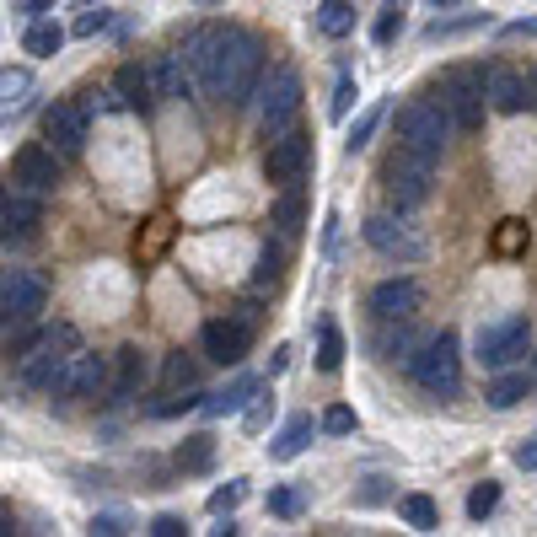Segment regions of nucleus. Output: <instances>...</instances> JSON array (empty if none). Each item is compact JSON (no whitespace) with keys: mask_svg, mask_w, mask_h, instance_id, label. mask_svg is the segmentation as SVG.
Returning a JSON list of instances; mask_svg holds the SVG:
<instances>
[{"mask_svg":"<svg viewBox=\"0 0 537 537\" xmlns=\"http://www.w3.org/2000/svg\"><path fill=\"white\" fill-rule=\"evenodd\" d=\"M307 167H312V140L301 135L296 124L285 129V135H274L269 140V151H264V172H269V183H301L307 178Z\"/></svg>","mask_w":537,"mask_h":537,"instance_id":"obj_13","label":"nucleus"},{"mask_svg":"<svg viewBox=\"0 0 537 537\" xmlns=\"http://www.w3.org/2000/svg\"><path fill=\"white\" fill-rule=\"evenodd\" d=\"M398 511H403V521H409L414 532H435V521H441V516H435V500L430 495H403Z\"/></svg>","mask_w":537,"mask_h":537,"instance_id":"obj_35","label":"nucleus"},{"mask_svg":"<svg viewBox=\"0 0 537 537\" xmlns=\"http://www.w3.org/2000/svg\"><path fill=\"white\" fill-rule=\"evenodd\" d=\"M468 27H484V17H457V22H435V27H430L425 38L435 43V38H452V33H468Z\"/></svg>","mask_w":537,"mask_h":537,"instance_id":"obj_45","label":"nucleus"},{"mask_svg":"<svg viewBox=\"0 0 537 537\" xmlns=\"http://www.w3.org/2000/svg\"><path fill=\"white\" fill-rule=\"evenodd\" d=\"M27 97H33V70H27V65H6V70H0V119H11L17 108H27Z\"/></svg>","mask_w":537,"mask_h":537,"instance_id":"obj_25","label":"nucleus"},{"mask_svg":"<svg viewBox=\"0 0 537 537\" xmlns=\"http://www.w3.org/2000/svg\"><path fill=\"white\" fill-rule=\"evenodd\" d=\"M145 70H151L156 103H178V97H188V86H194V76H188V65H183V54H156Z\"/></svg>","mask_w":537,"mask_h":537,"instance_id":"obj_20","label":"nucleus"},{"mask_svg":"<svg viewBox=\"0 0 537 537\" xmlns=\"http://www.w3.org/2000/svg\"><path fill=\"white\" fill-rule=\"evenodd\" d=\"M521 248H527V226H521V221H500L495 226V253L500 258H516Z\"/></svg>","mask_w":537,"mask_h":537,"instance_id":"obj_37","label":"nucleus"},{"mask_svg":"<svg viewBox=\"0 0 537 537\" xmlns=\"http://www.w3.org/2000/svg\"><path fill=\"white\" fill-rule=\"evenodd\" d=\"M419 307H425V290H419V280H382V285L371 290L376 323H414Z\"/></svg>","mask_w":537,"mask_h":537,"instance_id":"obj_14","label":"nucleus"},{"mask_svg":"<svg viewBox=\"0 0 537 537\" xmlns=\"http://www.w3.org/2000/svg\"><path fill=\"white\" fill-rule=\"evenodd\" d=\"M516 468H527V473H537V441H527V446H516Z\"/></svg>","mask_w":537,"mask_h":537,"instance_id":"obj_52","label":"nucleus"},{"mask_svg":"<svg viewBox=\"0 0 537 537\" xmlns=\"http://www.w3.org/2000/svg\"><path fill=\"white\" fill-rule=\"evenodd\" d=\"M430 6H457V0H430Z\"/></svg>","mask_w":537,"mask_h":537,"instance_id":"obj_58","label":"nucleus"},{"mask_svg":"<svg viewBox=\"0 0 537 537\" xmlns=\"http://www.w3.org/2000/svg\"><path fill=\"white\" fill-rule=\"evenodd\" d=\"M527 81H532V108H537V70H527Z\"/></svg>","mask_w":537,"mask_h":537,"instance_id":"obj_56","label":"nucleus"},{"mask_svg":"<svg viewBox=\"0 0 537 537\" xmlns=\"http://www.w3.org/2000/svg\"><path fill=\"white\" fill-rule=\"evenodd\" d=\"M54 6H60V0H17V11H22V17H43V11H54Z\"/></svg>","mask_w":537,"mask_h":537,"instance_id":"obj_50","label":"nucleus"},{"mask_svg":"<svg viewBox=\"0 0 537 537\" xmlns=\"http://www.w3.org/2000/svg\"><path fill=\"white\" fill-rule=\"evenodd\" d=\"M355 97H360L355 76H339V86H333V119H344V113L355 108Z\"/></svg>","mask_w":537,"mask_h":537,"instance_id":"obj_41","label":"nucleus"},{"mask_svg":"<svg viewBox=\"0 0 537 537\" xmlns=\"http://www.w3.org/2000/svg\"><path fill=\"white\" fill-rule=\"evenodd\" d=\"M113 97H119V108H151L156 92H151V70L145 65H119V76H113Z\"/></svg>","mask_w":537,"mask_h":537,"instance_id":"obj_22","label":"nucleus"},{"mask_svg":"<svg viewBox=\"0 0 537 537\" xmlns=\"http://www.w3.org/2000/svg\"><path fill=\"white\" fill-rule=\"evenodd\" d=\"M60 162H65V156L60 151H54V145H22V151L17 156H11V188H27V194H54V183H60Z\"/></svg>","mask_w":537,"mask_h":537,"instance_id":"obj_12","label":"nucleus"},{"mask_svg":"<svg viewBox=\"0 0 537 537\" xmlns=\"http://www.w3.org/2000/svg\"><path fill=\"white\" fill-rule=\"evenodd\" d=\"M274 414V398H258L253 409H248V430H264V419Z\"/></svg>","mask_w":537,"mask_h":537,"instance_id":"obj_49","label":"nucleus"},{"mask_svg":"<svg viewBox=\"0 0 537 537\" xmlns=\"http://www.w3.org/2000/svg\"><path fill=\"white\" fill-rule=\"evenodd\" d=\"M258 393H264V387H258V376H237L231 387H221V393H205V403H199V409H205L210 419L242 414V409H248V398H258Z\"/></svg>","mask_w":537,"mask_h":537,"instance_id":"obj_23","label":"nucleus"},{"mask_svg":"<svg viewBox=\"0 0 537 537\" xmlns=\"http://www.w3.org/2000/svg\"><path fill=\"white\" fill-rule=\"evenodd\" d=\"M43 140L60 156H81L86 145V103H54L43 113Z\"/></svg>","mask_w":537,"mask_h":537,"instance_id":"obj_16","label":"nucleus"},{"mask_svg":"<svg viewBox=\"0 0 537 537\" xmlns=\"http://www.w3.org/2000/svg\"><path fill=\"white\" fill-rule=\"evenodd\" d=\"M103 27H108V11H81L70 33H76V38H92V33H103Z\"/></svg>","mask_w":537,"mask_h":537,"instance_id":"obj_46","label":"nucleus"},{"mask_svg":"<svg viewBox=\"0 0 537 537\" xmlns=\"http://www.w3.org/2000/svg\"><path fill=\"white\" fill-rule=\"evenodd\" d=\"M317 33L323 38H350L355 33V6L350 0H323V6H317Z\"/></svg>","mask_w":537,"mask_h":537,"instance_id":"obj_30","label":"nucleus"},{"mask_svg":"<svg viewBox=\"0 0 537 537\" xmlns=\"http://www.w3.org/2000/svg\"><path fill=\"white\" fill-rule=\"evenodd\" d=\"M532 387H537V376H527V371H500L495 382H489L484 398H489V409H516Z\"/></svg>","mask_w":537,"mask_h":537,"instance_id":"obj_27","label":"nucleus"},{"mask_svg":"<svg viewBox=\"0 0 537 537\" xmlns=\"http://www.w3.org/2000/svg\"><path fill=\"white\" fill-rule=\"evenodd\" d=\"M43 307H49V285L33 269H0V339L38 323Z\"/></svg>","mask_w":537,"mask_h":537,"instance_id":"obj_3","label":"nucleus"},{"mask_svg":"<svg viewBox=\"0 0 537 537\" xmlns=\"http://www.w3.org/2000/svg\"><path fill=\"white\" fill-rule=\"evenodd\" d=\"M430 178H435V162L403 151V145L387 156V167H382V188H387V199H393L398 210H419V205H425V199H430Z\"/></svg>","mask_w":537,"mask_h":537,"instance_id":"obj_6","label":"nucleus"},{"mask_svg":"<svg viewBox=\"0 0 537 537\" xmlns=\"http://www.w3.org/2000/svg\"><path fill=\"white\" fill-rule=\"evenodd\" d=\"M151 532H156V537H183V516H156Z\"/></svg>","mask_w":537,"mask_h":537,"instance_id":"obj_48","label":"nucleus"},{"mask_svg":"<svg viewBox=\"0 0 537 537\" xmlns=\"http://www.w3.org/2000/svg\"><path fill=\"white\" fill-rule=\"evenodd\" d=\"M269 511L274 516H301V495H296V489H274V495H269Z\"/></svg>","mask_w":537,"mask_h":537,"instance_id":"obj_44","label":"nucleus"},{"mask_svg":"<svg viewBox=\"0 0 537 537\" xmlns=\"http://www.w3.org/2000/svg\"><path fill=\"white\" fill-rule=\"evenodd\" d=\"M60 393L65 398H97V393H108V360L92 355V350H76V360H70V371H65V382H60Z\"/></svg>","mask_w":537,"mask_h":537,"instance_id":"obj_18","label":"nucleus"},{"mask_svg":"<svg viewBox=\"0 0 537 537\" xmlns=\"http://www.w3.org/2000/svg\"><path fill=\"white\" fill-rule=\"evenodd\" d=\"M527 33H537V22L527 17V22H511V27H505V38H527Z\"/></svg>","mask_w":537,"mask_h":537,"instance_id":"obj_53","label":"nucleus"},{"mask_svg":"<svg viewBox=\"0 0 537 537\" xmlns=\"http://www.w3.org/2000/svg\"><path fill=\"white\" fill-rule=\"evenodd\" d=\"M414 382L425 387L430 398H457L462 393V350H457V333H435V339H425V350L414 355Z\"/></svg>","mask_w":537,"mask_h":537,"instance_id":"obj_5","label":"nucleus"},{"mask_svg":"<svg viewBox=\"0 0 537 537\" xmlns=\"http://www.w3.org/2000/svg\"><path fill=\"white\" fill-rule=\"evenodd\" d=\"M92 532L97 537H119V532H129V521L119 511H108V516H92Z\"/></svg>","mask_w":537,"mask_h":537,"instance_id":"obj_47","label":"nucleus"},{"mask_svg":"<svg viewBox=\"0 0 537 537\" xmlns=\"http://www.w3.org/2000/svg\"><path fill=\"white\" fill-rule=\"evenodd\" d=\"M145 371H151V360H145V350L140 344H124L119 355H113V376H108V393L113 398H135L140 387H145Z\"/></svg>","mask_w":537,"mask_h":537,"instance_id":"obj_21","label":"nucleus"},{"mask_svg":"<svg viewBox=\"0 0 537 537\" xmlns=\"http://www.w3.org/2000/svg\"><path fill=\"white\" fill-rule=\"evenodd\" d=\"M210 462H215V441H210V435H188V441L178 446V468L183 473H205Z\"/></svg>","mask_w":537,"mask_h":537,"instance_id":"obj_33","label":"nucleus"},{"mask_svg":"<svg viewBox=\"0 0 537 537\" xmlns=\"http://www.w3.org/2000/svg\"><path fill=\"white\" fill-rule=\"evenodd\" d=\"M495 505H500V484H495V478H484V484H478L473 495H468V516H473V521H484L489 511H495Z\"/></svg>","mask_w":537,"mask_h":537,"instance_id":"obj_38","label":"nucleus"},{"mask_svg":"<svg viewBox=\"0 0 537 537\" xmlns=\"http://www.w3.org/2000/svg\"><path fill=\"white\" fill-rule=\"evenodd\" d=\"M242 495H248V484H242V478H231L226 489H215V495H210V511H215V516H231V511L242 505Z\"/></svg>","mask_w":537,"mask_h":537,"instance_id":"obj_40","label":"nucleus"},{"mask_svg":"<svg viewBox=\"0 0 537 537\" xmlns=\"http://www.w3.org/2000/svg\"><path fill=\"white\" fill-rule=\"evenodd\" d=\"M484 97H489V108H495V113H527V108H532V81H527V70L489 65Z\"/></svg>","mask_w":537,"mask_h":537,"instance_id":"obj_17","label":"nucleus"},{"mask_svg":"<svg viewBox=\"0 0 537 537\" xmlns=\"http://www.w3.org/2000/svg\"><path fill=\"white\" fill-rule=\"evenodd\" d=\"M344 366V333L323 323V333H317V371H339Z\"/></svg>","mask_w":537,"mask_h":537,"instance_id":"obj_34","label":"nucleus"},{"mask_svg":"<svg viewBox=\"0 0 537 537\" xmlns=\"http://www.w3.org/2000/svg\"><path fill=\"white\" fill-rule=\"evenodd\" d=\"M446 140H452V113H446V103H409L398 113V145L414 156H425V162H441Z\"/></svg>","mask_w":537,"mask_h":537,"instance_id":"obj_4","label":"nucleus"},{"mask_svg":"<svg viewBox=\"0 0 537 537\" xmlns=\"http://www.w3.org/2000/svg\"><path fill=\"white\" fill-rule=\"evenodd\" d=\"M425 350V339H419V333L409 328V323H398V333H376V355L382 360H398V366H414V355Z\"/></svg>","mask_w":537,"mask_h":537,"instance_id":"obj_26","label":"nucleus"},{"mask_svg":"<svg viewBox=\"0 0 537 537\" xmlns=\"http://www.w3.org/2000/svg\"><path fill=\"white\" fill-rule=\"evenodd\" d=\"M296 113H301V76L290 65H280L264 81V92H258V129H264V140L285 135L296 124Z\"/></svg>","mask_w":537,"mask_h":537,"instance_id":"obj_8","label":"nucleus"},{"mask_svg":"<svg viewBox=\"0 0 537 537\" xmlns=\"http://www.w3.org/2000/svg\"><path fill=\"white\" fill-rule=\"evenodd\" d=\"M323 430H328V435H355V409H344V403H333V409L323 414Z\"/></svg>","mask_w":537,"mask_h":537,"instance_id":"obj_42","label":"nucleus"},{"mask_svg":"<svg viewBox=\"0 0 537 537\" xmlns=\"http://www.w3.org/2000/svg\"><path fill=\"white\" fill-rule=\"evenodd\" d=\"M76 6H97V0H76Z\"/></svg>","mask_w":537,"mask_h":537,"instance_id":"obj_59","label":"nucleus"},{"mask_svg":"<svg viewBox=\"0 0 537 537\" xmlns=\"http://www.w3.org/2000/svg\"><path fill=\"white\" fill-rule=\"evenodd\" d=\"M76 350H81V333L70 328V323L38 328L33 339L22 344V355H17L22 382L27 387H43V393H60V382H65V371H70V360H76Z\"/></svg>","mask_w":537,"mask_h":537,"instance_id":"obj_2","label":"nucleus"},{"mask_svg":"<svg viewBox=\"0 0 537 537\" xmlns=\"http://www.w3.org/2000/svg\"><path fill=\"white\" fill-rule=\"evenodd\" d=\"M398 33H403V11H398V6H387L382 17H376V43H393Z\"/></svg>","mask_w":537,"mask_h":537,"instance_id":"obj_43","label":"nucleus"},{"mask_svg":"<svg viewBox=\"0 0 537 537\" xmlns=\"http://www.w3.org/2000/svg\"><path fill=\"white\" fill-rule=\"evenodd\" d=\"M312 414H296V419H290V425L280 430V441H274L269 446V457L274 462H290V457H301V452H307V446H312Z\"/></svg>","mask_w":537,"mask_h":537,"instance_id":"obj_29","label":"nucleus"},{"mask_svg":"<svg viewBox=\"0 0 537 537\" xmlns=\"http://www.w3.org/2000/svg\"><path fill=\"white\" fill-rule=\"evenodd\" d=\"M285 280V253L274 248V242H264L258 248V264H253V290H274Z\"/></svg>","mask_w":537,"mask_h":537,"instance_id":"obj_32","label":"nucleus"},{"mask_svg":"<svg viewBox=\"0 0 537 537\" xmlns=\"http://www.w3.org/2000/svg\"><path fill=\"white\" fill-rule=\"evenodd\" d=\"M172 231H178V226H172L167 215H151V221L140 226V237H135V264H140V269L162 264V253L172 248Z\"/></svg>","mask_w":537,"mask_h":537,"instance_id":"obj_24","label":"nucleus"},{"mask_svg":"<svg viewBox=\"0 0 537 537\" xmlns=\"http://www.w3.org/2000/svg\"><path fill=\"white\" fill-rule=\"evenodd\" d=\"M231 317H237L242 328H258V307H253V301H237V307H231Z\"/></svg>","mask_w":537,"mask_h":537,"instance_id":"obj_51","label":"nucleus"},{"mask_svg":"<svg viewBox=\"0 0 537 537\" xmlns=\"http://www.w3.org/2000/svg\"><path fill=\"white\" fill-rule=\"evenodd\" d=\"M162 382H167V393H183V387H194V360H188L183 350H178V355H167Z\"/></svg>","mask_w":537,"mask_h":537,"instance_id":"obj_36","label":"nucleus"},{"mask_svg":"<svg viewBox=\"0 0 537 537\" xmlns=\"http://www.w3.org/2000/svg\"><path fill=\"white\" fill-rule=\"evenodd\" d=\"M290 366V344H280V350H274V360H269V371H285Z\"/></svg>","mask_w":537,"mask_h":537,"instance_id":"obj_54","label":"nucleus"},{"mask_svg":"<svg viewBox=\"0 0 537 537\" xmlns=\"http://www.w3.org/2000/svg\"><path fill=\"white\" fill-rule=\"evenodd\" d=\"M38 226H43V199L27 194V188H0V242L6 248H27L38 242Z\"/></svg>","mask_w":537,"mask_h":537,"instance_id":"obj_11","label":"nucleus"},{"mask_svg":"<svg viewBox=\"0 0 537 537\" xmlns=\"http://www.w3.org/2000/svg\"><path fill=\"white\" fill-rule=\"evenodd\" d=\"M376 124H382V103H371L366 113H360V119H355V129H350V140H344V145H350V156L360 151V145H366L371 135H376Z\"/></svg>","mask_w":537,"mask_h":537,"instance_id":"obj_39","label":"nucleus"},{"mask_svg":"<svg viewBox=\"0 0 537 537\" xmlns=\"http://www.w3.org/2000/svg\"><path fill=\"white\" fill-rule=\"evenodd\" d=\"M484 76H489L484 65H462V70L446 76L441 103H446V113H452V129H478L484 124Z\"/></svg>","mask_w":537,"mask_h":537,"instance_id":"obj_10","label":"nucleus"},{"mask_svg":"<svg viewBox=\"0 0 537 537\" xmlns=\"http://www.w3.org/2000/svg\"><path fill=\"white\" fill-rule=\"evenodd\" d=\"M22 49L33 54V60H49V54H60V49H65V27H60V22H43V17H38L33 27H27Z\"/></svg>","mask_w":537,"mask_h":537,"instance_id":"obj_31","label":"nucleus"},{"mask_svg":"<svg viewBox=\"0 0 537 537\" xmlns=\"http://www.w3.org/2000/svg\"><path fill=\"white\" fill-rule=\"evenodd\" d=\"M527 344H532V323L527 317H495V323H484L478 328V366H489V371H505V366H516L521 355H527Z\"/></svg>","mask_w":537,"mask_h":537,"instance_id":"obj_9","label":"nucleus"},{"mask_svg":"<svg viewBox=\"0 0 537 537\" xmlns=\"http://www.w3.org/2000/svg\"><path fill=\"white\" fill-rule=\"evenodd\" d=\"M366 242L382 258H393V264H419V258L430 253V237L414 221H403V210L398 215H387V210L371 215V221H366Z\"/></svg>","mask_w":537,"mask_h":537,"instance_id":"obj_7","label":"nucleus"},{"mask_svg":"<svg viewBox=\"0 0 537 537\" xmlns=\"http://www.w3.org/2000/svg\"><path fill=\"white\" fill-rule=\"evenodd\" d=\"M274 226L285 231V237H296L301 226H307V194H301V183H285V194L274 199Z\"/></svg>","mask_w":537,"mask_h":537,"instance_id":"obj_28","label":"nucleus"},{"mask_svg":"<svg viewBox=\"0 0 537 537\" xmlns=\"http://www.w3.org/2000/svg\"><path fill=\"white\" fill-rule=\"evenodd\" d=\"M194 6H226V0H194Z\"/></svg>","mask_w":537,"mask_h":537,"instance_id":"obj_57","label":"nucleus"},{"mask_svg":"<svg viewBox=\"0 0 537 537\" xmlns=\"http://www.w3.org/2000/svg\"><path fill=\"white\" fill-rule=\"evenodd\" d=\"M248 344H253V328H242L231 312L205 323V355L215 366H242V360H248Z\"/></svg>","mask_w":537,"mask_h":537,"instance_id":"obj_15","label":"nucleus"},{"mask_svg":"<svg viewBox=\"0 0 537 537\" xmlns=\"http://www.w3.org/2000/svg\"><path fill=\"white\" fill-rule=\"evenodd\" d=\"M231 27H194V33L183 38V65H188V76H194V86H205L210 76V65H215V54H221V43H226Z\"/></svg>","mask_w":537,"mask_h":537,"instance_id":"obj_19","label":"nucleus"},{"mask_svg":"<svg viewBox=\"0 0 537 537\" xmlns=\"http://www.w3.org/2000/svg\"><path fill=\"white\" fill-rule=\"evenodd\" d=\"M258 76H264V43H258L253 33H242V27H231L199 92L221 97V103H231V108H242L258 92Z\"/></svg>","mask_w":537,"mask_h":537,"instance_id":"obj_1","label":"nucleus"},{"mask_svg":"<svg viewBox=\"0 0 537 537\" xmlns=\"http://www.w3.org/2000/svg\"><path fill=\"white\" fill-rule=\"evenodd\" d=\"M11 527H17V521H11V511H6V505H0V537H11Z\"/></svg>","mask_w":537,"mask_h":537,"instance_id":"obj_55","label":"nucleus"}]
</instances>
